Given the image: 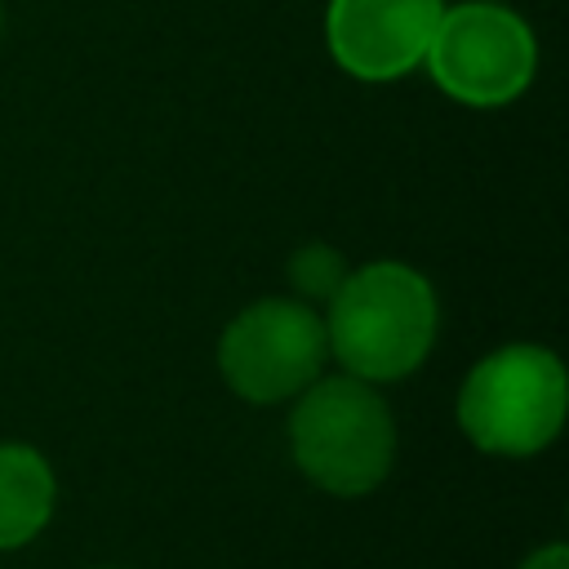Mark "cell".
<instances>
[{
	"mask_svg": "<svg viewBox=\"0 0 569 569\" xmlns=\"http://www.w3.org/2000/svg\"><path fill=\"white\" fill-rule=\"evenodd\" d=\"M520 569H569V551H565V542H547V547L529 551L520 560Z\"/></svg>",
	"mask_w": 569,
	"mask_h": 569,
	"instance_id": "obj_9",
	"label": "cell"
},
{
	"mask_svg": "<svg viewBox=\"0 0 569 569\" xmlns=\"http://www.w3.org/2000/svg\"><path fill=\"white\" fill-rule=\"evenodd\" d=\"M440 13V0H329L325 40L347 76L400 80L422 67Z\"/></svg>",
	"mask_w": 569,
	"mask_h": 569,
	"instance_id": "obj_6",
	"label": "cell"
},
{
	"mask_svg": "<svg viewBox=\"0 0 569 569\" xmlns=\"http://www.w3.org/2000/svg\"><path fill=\"white\" fill-rule=\"evenodd\" d=\"M440 329V302L422 271L409 262H365L347 271L329 298L325 338L351 378L396 382L409 378Z\"/></svg>",
	"mask_w": 569,
	"mask_h": 569,
	"instance_id": "obj_1",
	"label": "cell"
},
{
	"mask_svg": "<svg viewBox=\"0 0 569 569\" xmlns=\"http://www.w3.org/2000/svg\"><path fill=\"white\" fill-rule=\"evenodd\" d=\"M53 516V471L31 445H0V551L31 542Z\"/></svg>",
	"mask_w": 569,
	"mask_h": 569,
	"instance_id": "obj_7",
	"label": "cell"
},
{
	"mask_svg": "<svg viewBox=\"0 0 569 569\" xmlns=\"http://www.w3.org/2000/svg\"><path fill=\"white\" fill-rule=\"evenodd\" d=\"M289 280H293V289H298L302 298L329 302V298L338 293V284L347 280V258H342L333 244H325V240H307V244L293 249V258H289Z\"/></svg>",
	"mask_w": 569,
	"mask_h": 569,
	"instance_id": "obj_8",
	"label": "cell"
},
{
	"mask_svg": "<svg viewBox=\"0 0 569 569\" xmlns=\"http://www.w3.org/2000/svg\"><path fill=\"white\" fill-rule=\"evenodd\" d=\"M0 31H4V4H0Z\"/></svg>",
	"mask_w": 569,
	"mask_h": 569,
	"instance_id": "obj_10",
	"label": "cell"
},
{
	"mask_svg": "<svg viewBox=\"0 0 569 569\" xmlns=\"http://www.w3.org/2000/svg\"><path fill=\"white\" fill-rule=\"evenodd\" d=\"M293 462L338 498L378 489L396 462V422L365 378H316L289 418Z\"/></svg>",
	"mask_w": 569,
	"mask_h": 569,
	"instance_id": "obj_2",
	"label": "cell"
},
{
	"mask_svg": "<svg viewBox=\"0 0 569 569\" xmlns=\"http://www.w3.org/2000/svg\"><path fill=\"white\" fill-rule=\"evenodd\" d=\"M329 356L325 320L311 302L258 298L218 338V369L240 400L280 405L307 391Z\"/></svg>",
	"mask_w": 569,
	"mask_h": 569,
	"instance_id": "obj_5",
	"label": "cell"
},
{
	"mask_svg": "<svg viewBox=\"0 0 569 569\" xmlns=\"http://www.w3.org/2000/svg\"><path fill=\"white\" fill-rule=\"evenodd\" d=\"M569 382L556 351L511 342L489 351L458 391V427L467 440L498 458H529L565 427Z\"/></svg>",
	"mask_w": 569,
	"mask_h": 569,
	"instance_id": "obj_3",
	"label": "cell"
},
{
	"mask_svg": "<svg viewBox=\"0 0 569 569\" xmlns=\"http://www.w3.org/2000/svg\"><path fill=\"white\" fill-rule=\"evenodd\" d=\"M422 62L445 98L462 107H507L538 71V40L516 9L467 0L440 13Z\"/></svg>",
	"mask_w": 569,
	"mask_h": 569,
	"instance_id": "obj_4",
	"label": "cell"
}]
</instances>
